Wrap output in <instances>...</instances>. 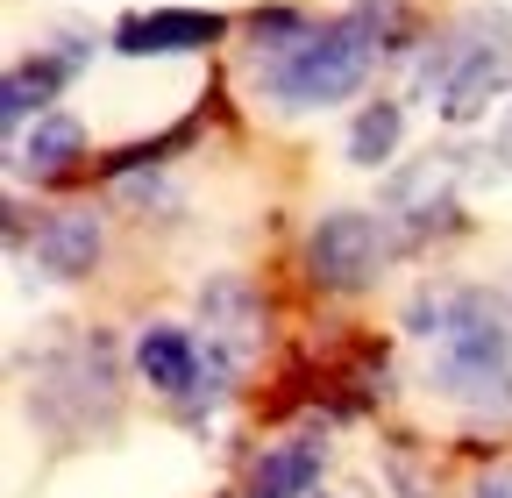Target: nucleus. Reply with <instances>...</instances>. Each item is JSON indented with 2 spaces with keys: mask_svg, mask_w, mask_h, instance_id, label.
<instances>
[{
  "mask_svg": "<svg viewBox=\"0 0 512 498\" xmlns=\"http://www.w3.org/2000/svg\"><path fill=\"white\" fill-rule=\"evenodd\" d=\"M406 328L441 349L434 356V385L448 399H470V406L512 399V328H505L491 292H470V285L420 292L406 306Z\"/></svg>",
  "mask_w": 512,
  "mask_h": 498,
  "instance_id": "1",
  "label": "nucleus"
},
{
  "mask_svg": "<svg viewBox=\"0 0 512 498\" xmlns=\"http://www.w3.org/2000/svg\"><path fill=\"white\" fill-rule=\"evenodd\" d=\"M384 29V8H356L342 22H320V29H299V43H285L278 72H271V93L285 107H335L363 86L370 57L384 50L377 43Z\"/></svg>",
  "mask_w": 512,
  "mask_h": 498,
  "instance_id": "2",
  "label": "nucleus"
},
{
  "mask_svg": "<svg viewBox=\"0 0 512 498\" xmlns=\"http://www.w3.org/2000/svg\"><path fill=\"white\" fill-rule=\"evenodd\" d=\"M505 72H512V22L505 15H470L420 65V86L434 93V107L448 121H477L505 93Z\"/></svg>",
  "mask_w": 512,
  "mask_h": 498,
  "instance_id": "3",
  "label": "nucleus"
},
{
  "mask_svg": "<svg viewBox=\"0 0 512 498\" xmlns=\"http://www.w3.org/2000/svg\"><path fill=\"white\" fill-rule=\"evenodd\" d=\"M384 264V228L356 207L342 214H320V228L306 235V278L320 292H363Z\"/></svg>",
  "mask_w": 512,
  "mask_h": 498,
  "instance_id": "4",
  "label": "nucleus"
},
{
  "mask_svg": "<svg viewBox=\"0 0 512 498\" xmlns=\"http://www.w3.org/2000/svg\"><path fill=\"white\" fill-rule=\"evenodd\" d=\"M200 314H207V335H214V363L207 378H228V370L256 349V328H264V306H256V292L242 278H214L200 292Z\"/></svg>",
  "mask_w": 512,
  "mask_h": 498,
  "instance_id": "5",
  "label": "nucleus"
},
{
  "mask_svg": "<svg viewBox=\"0 0 512 498\" xmlns=\"http://www.w3.org/2000/svg\"><path fill=\"white\" fill-rule=\"evenodd\" d=\"M228 22L221 15H200V8H157V15H128L114 29V50L121 57H178V50H207Z\"/></svg>",
  "mask_w": 512,
  "mask_h": 498,
  "instance_id": "6",
  "label": "nucleus"
},
{
  "mask_svg": "<svg viewBox=\"0 0 512 498\" xmlns=\"http://www.w3.org/2000/svg\"><path fill=\"white\" fill-rule=\"evenodd\" d=\"M36 264H43L50 278H86V271L100 264V221H93L86 207L50 214V221L36 228Z\"/></svg>",
  "mask_w": 512,
  "mask_h": 498,
  "instance_id": "7",
  "label": "nucleus"
},
{
  "mask_svg": "<svg viewBox=\"0 0 512 498\" xmlns=\"http://www.w3.org/2000/svg\"><path fill=\"white\" fill-rule=\"evenodd\" d=\"M320 463H328V442H320V434H285V442L256 463L249 498H306L320 484Z\"/></svg>",
  "mask_w": 512,
  "mask_h": 498,
  "instance_id": "8",
  "label": "nucleus"
},
{
  "mask_svg": "<svg viewBox=\"0 0 512 498\" xmlns=\"http://www.w3.org/2000/svg\"><path fill=\"white\" fill-rule=\"evenodd\" d=\"M136 370L164 392V399H185L192 385H200V349H192L185 328H143L136 342Z\"/></svg>",
  "mask_w": 512,
  "mask_h": 498,
  "instance_id": "9",
  "label": "nucleus"
},
{
  "mask_svg": "<svg viewBox=\"0 0 512 498\" xmlns=\"http://www.w3.org/2000/svg\"><path fill=\"white\" fill-rule=\"evenodd\" d=\"M392 221L406 235H427V228H448V164H420L406 178H392Z\"/></svg>",
  "mask_w": 512,
  "mask_h": 498,
  "instance_id": "10",
  "label": "nucleus"
},
{
  "mask_svg": "<svg viewBox=\"0 0 512 498\" xmlns=\"http://www.w3.org/2000/svg\"><path fill=\"white\" fill-rule=\"evenodd\" d=\"M72 65H79V50H57V57H43V65H22V72L8 79V93H0V114H8V129H22L29 107H43L64 79H72Z\"/></svg>",
  "mask_w": 512,
  "mask_h": 498,
  "instance_id": "11",
  "label": "nucleus"
},
{
  "mask_svg": "<svg viewBox=\"0 0 512 498\" xmlns=\"http://www.w3.org/2000/svg\"><path fill=\"white\" fill-rule=\"evenodd\" d=\"M79 150H86L79 121H72V114H43L36 129H29V143H22V171L57 178V171H72V157H79Z\"/></svg>",
  "mask_w": 512,
  "mask_h": 498,
  "instance_id": "12",
  "label": "nucleus"
},
{
  "mask_svg": "<svg viewBox=\"0 0 512 498\" xmlns=\"http://www.w3.org/2000/svg\"><path fill=\"white\" fill-rule=\"evenodd\" d=\"M399 129H406L399 100H370V107L356 114V129H349V164H363V171L392 164V150H399Z\"/></svg>",
  "mask_w": 512,
  "mask_h": 498,
  "instance_id": "13",
  "label": "nucleus"
},
{
  "mask_svg": "<svg viewBox=\"0 0 512 498\" xmlns=\"http://www.w3.org/2000/svg\"><path fill=\"white\" fill-rule=\"evenodd\" d=\"M470 498H512V463H491L484 477H477V491Z\"/></svg>",
  "mask_w": 512,
  "mask_h": 498,
  "instance_id": "14",
  "label": "nucleus"
},
{
  "mask_svg": "<svg viewBox=\"0 0 512 498\" xmlns=\"http://www.w3.org/2000/svg\"><path fill=\"white\" fill-rule=\"evenodd\" d=\"M505 157H512V114H505Z\"/></svg>",
  "mask_w": 512,
  "mask_h": 498,
  "instance_id": "15",
  "label": "nucleus"
}]
</instances>
